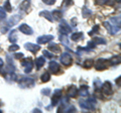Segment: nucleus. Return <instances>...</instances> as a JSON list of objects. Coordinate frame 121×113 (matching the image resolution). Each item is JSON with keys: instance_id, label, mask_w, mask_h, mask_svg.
Masks as SVG:
<instances>
[{"instance_id": "obj_32", "label": "nucleus", "mask_w": 121, "mask_h": 113, "mask_svg": "<svg viewBox=\"0 0 121 113\" xmlns=\"http://www.w3.org/2000/svg\"><path fill=\"white\" fill-rule=\"evenodd\" d=\"M94 86H95V90L96 91H98V90H101V86H102V84H101V81L99 80V79H96L95 81H94Z\"/></svg>"}, {"instance_id": "obj_30", "label": "nucleus", "mask_w": 121, "mask_h": 113, "mask_svg": "<svg viewBox=\"0 0 121 113\" xmlns=\"http://www.w3.org/2000/svg\"><path fill=\"white\" fill-rule=\"evenodd\" d=\"M93 60H86V61L84 62V68L85 69H91V68L93 67Z\"/></svg>"}, {"instance_id": "obj_11", "label": "nucleus", "mask_w": 121, "mask_h": 113, "mask_svg": "<svg viewBox=\"0 0 121 113\" xmlns=\"http://www.w3.org/2000/svg\"><path fill=\"white\" fill-rule=\"evenodd\" d=\"M24 48L27 51L33 52V54H35L36 52H39V48H40V47L39 46V44H35V43H26L24 44Z\"/></svg>"}, {"instance_id": "obj_13", "label": "nucleus", "mask_w": 121, "mask_h": 113, "mask_svg": "<svg viewBox=\"0 0 121 113\" xmlns=\"http://www.w3.org/2000/svg\"><path fill=\"white\" fill-rule=\"evenodd\" d=\"M48 69H50V71L52 73L56 74V73H58L60 71V65L56 61H51L50 65H48Z\"/></svg>"}, {"instance_id": "obj_34", "label": "nucleus", "mask_w": 121, "mask_h": 113, "mask_svg": "<svg viewBox=\"0 0 121 113\" xmlns=\"http://www.w3.org/2000/svg\"><path fill=\"white\" fill-rule=\"evenodd\" d=\"M98 30H99V25H94V27L92 28V30H91L89 32V35H95V33L98 32Z\"/></svg>"}, {"instance_id": "obj_14", "label": "nucleus", "mask_w": 121, "mask_h": 113, "mask_svg": "<svg viewBox=\"0 0 121 113\" xmlns=\"http://www.w3.org/2000/svg\"><path fill=\"white\" fill-rule=\"evenodd\" d=\"M77 93H78V89L75 85L70 86L69 89H68V97H72V98L76 97L77 96Z\"/></svg>"}, {"instance_id": "obj_28", "label": "nucleus", "mask_w": 121, "mask_h": 113, "mask_svg": "<svg viewBox=\"0 0 121 113\" xmlns=\"http://www.w3.org/2000/svg\"><path fill=\"white\" fill-rule=\"evenodd\" d=\"M83 37V33L82 32H76V33H73L71 36V39H73L74 41H78L80 40Z\"/></svg>"}, {"instance_id": "obj_29", "label": "nucleus", "mask_w": 121, "mask_h": 113, "mask_svg": "<svg viewBox=\"0 0 121 113\" xmlns=\"http://www.w3.org/2000/svg\"><path fill=\"white\" fill-rule=\"evenodd\" d=\"M41 81H43V82H48V81H50L51 80V74L50 73H48V72H44L43 75H41Z\"/></svg>"}, {"instance_id": "obj_31", "label": "nucleus", "mask_w": 121, "mask_h": 113, "mask_svg": "<svg viewBox=\"0 0 121 113\" xmlns=\"http://www.w3.org/2000/svg\"><path fill=\"white\" fill-rule=\"evenodd\" d=\"M3 7H4V10H6L7 12H11L12 11V7H11V5H10V1L9 0H6L5 1V3H4V5H3Z\"/></svg>"}, {"instance_id": "obj_37", "label": "nucleus", "mask_w": 121, "mask_h": 113, "mask_svg": "<svg viewBox=\"0 0 121 113\" xmlns=\"http://www.w3.org/2000/svg\"><path fill=\"white\" fill-rule=\"evenodd\" d=\"M43 56H45V58H48V59H52V56H54V55L51 54L48 51H43Z\"/></svg>"}, {"instance_id": "obj_10", "label": "nucleus", "mask_w": 121, "mask_h": 113, "mask_svg": "<svg viewBox=\"0 0 121 113\" xmlns=\"http://www.w3.org/2000/svg\"><path fill=\"white\" fill-rule=\"evenodd\" d=\"M52 39H54V35H41V36L37 37V43H39V44H44V43H50V41Z\"/></svg>"}, {"instance_id": "obj_9", "label": "nucleus", "mask_w": 121, "mask_h": 113, "mask_svg": "<svg viewBox=\"0 0 121 113\" xmlns=\"http://www.w3.org/2000/svg\"><path fill=\"white\" fill-rule=\"evenodd\" d=\"M79 104H80V107L82 109H85V110H93L94 109V105L93 103L89 100H80L79 101Z\"/></svg>"}, {"instance_id": "obj_43", "label": "nucleus", "mask_w": 121, "mask_h": 113, "mask_svg": "<svg viewBox=\"0 0 121 113\" xmlns=\"http://www.w3.org/2000/svg\"><path fill=\"white\" fill-rule=\"evenodd\" d=\"M109 1V4L110 5H113L114 4V2H115V0H107V2Z\"/></svg>"}, {"instance_id": "obj_3", "label": "nucleus", "mask_w": 121, "mask_h": 113, "mask_svg": "<svg viewBox=\"0 0 121 113\" xmlns=\"http://www.w3.org/2000/svg\"><path fill=\"white\" fill-rule=\"evenodd\" d=\"M21 66L23 67L24 72L26 74H28V73L31 72V70H32V68H33V63L31 61V59L25 58V59H23L21 61Z\"/></svg>"}, {"instance_id": "obj_16", "label": "nucleus", "mask_w": 121, "mask_h": 113, "mask_svg": "<svg viewBox=\"0 0 121 113\" xmlns=\"http://www.w3.org/2000/svg\"><path fill=\"white\" fill-rule=\"evenodd\" d=\"M79 94L82 96V97H87L89 95V91H88V86H81L80 87V90H79Z\"/></svg>"}, {"instance_id": "obj_22", "label": "nucleus", "mask_w": 121, "mask_h": 113, "mask_svg": "<svg viewBox=\"0 0 121 113\" xmlns=\"http://www.w3.org/2000/svg\"><path fill=\"white\" fill-rule=\"evenodd\" d=\"M60 41L64 44V46H66V47L70 46V41H69V39H68V37H67L66 35H60Z\"/></svg>"}, {"instance_id": "obj_42", "label": "nucleus", "mask_w": 121, "mask_h": 113, "mask_svg": "<svg viewBox=\"0 0 121 113\" xmlns=\"http://www.w3.org/2000/svg\"><path fill=\"white\" fill-rule=\"evenodd\" d=\"M95 47H96V46L94 44L93 41H89V43H88V46H87V48H89V50H92V48H94Z\"/></svg>"}, {"instance_id": "obj_17", "label": "nucleus", "mask_w": 121, "mask_h": 113, "mask_svg": "<svg viewBox=\"0 0 121 113\" xmlns=\"http://www.w3.org/2000/svg\"><path fill=\"white\" fill-rule=\"evenodd\" d=\"M20 16L19 15H17V14H15V15H12L10 17V19L8 20V24L9 25H14V24H16L18 23V21L20 20Z\"/></svg>"}, {"instance_id": "obj_2", "label": "nucleus", "mask_w": 121, "mask_h": 113, "mask_svg": "<svg viewBox=\"0 0 121 113\" xmlns=\"http://www.w3.org/2000/svg\"><path fill=\"white\" fill-rule=\"evenodd\" d=\"M93 64H94V67H95V69L97 71H103V70H106L109 67V60L99 59Z\"/></svg>"}, {"instance_id": "obj_21", "label": "nucleus", "mask_w": 121, "mask_h": 113, "mask_svg": "<svg viewBox=\"0 0 121 113\" xmlns=\"http://www.w3.org/2000/svg\"><path fill=\"white\" fill-rule=\"evenodd\" d=\"M39 15L47 18L48 21H52V15L51 12H48V11H41V12H39Z\"/></svg>"}, {"instance_id": "obj_19", "label": "nucleus", "mask_w": 121, "mask_h": 113, "mask_svg": "<svg viewBox=\"0 0 121 113\" xmlns=\"http://www.w3.org/2000/svg\"><path fill=\"white\" fill-rule=\"evenodd\" d=\"M44 63H45V59L43 58V56H39V58H37L35 60V66H36V69L37 70H39L41 67H43L44 65Z\"/></svg>"}, {"instance_id": "obj_15", "label": "nucleus", "mask_w": 121, "mask_h": 113, "mask_svg": "<svg viewBox=\"0 0 121 113\" xmlns=\"http://www.w3.org/2000/svg\"><path fill=\"white\" fill-rule=\"evenodd\" d=\"M120 61H121V58H120V55H117V56H113L112 58L109 60V64L111 65H119L120 64Z\"/></svg>"}, {"instance_id": "obj_46", "label": "nucleus", "mask_w": 121, "mask_h": 113, "mask_svg": "<svg viewBox=\"0 0 121 113\" xmlns=\"http://www.w3.org/2000/svg\"><path fill=\"white\" fill-rule=\"evenodd\" d=\"M116 83H118V86L120 87V77H118V79H116Z\"/></svg>"}, {"instance_id": "obj_40", "label": "nucleus", "mask_w": 121, "mask_h": 113, "mask_svg": "<svg viewBox=\"0 0 121 113\" xmlns=\"http://www.w3.org/2000/svg\"><path fill=\"white\" fill-rule=\"evenodd\" d=\"M23 54L22 52H17V54H15L14 56H15V59H17V60H20V59H23Z\"/></svg>"}, {"instance_id": "obj_36", "label": "nucleus", "mask_w": 121, "mask_h": 113, "mask_svg": "<svg viewBox=\"0 0 121 113\" xmlns=\"http://www.w3.org/2000/svg\"><path fill=\"white\" fill-rule=\"evenodd\" d=\"M18 50H19V47L17 44H12V46L9 47V52H16Z\"/></svg>"}, {"instance_id": "obj_26", "label": "nucleus", "mask_w": 121, "mask_h": 113, "mask_svg": "<svg viewBox=\"0 0 121 113\" xmlns=\"http://www.w3.org/2000/svg\"><path fill=\"white\" fill-rule=\"evenodd\" d=\"M82 13H83V17L88 18L89 16H91V14H92V10H90L88 7H84L82 10Z\"/></svg>"}, {"instance_id": "obj_8", "label": "nucleus", "mask_w": 121, "mask_h": 113, "mask_svg": "<svg viewBox=\"0 0 121 113\" xmlns=\"http://www.w3.org/2000/svg\"><path fill=\"white\" fill-rule=\"evenodd\" d=\"M72 56L70 54H68V52H64V54L60 56V63L63 64V65L65 66H70L72 64Z\"/></svg>"}, {"instance_id": "obj_35", "label": "nucleus", "mask_w": 121, "mask_h": 113, "mask_svg": "<svg viewBox=\"0 0 121 113\" xmlns=\"http://www.w3.org/2000/svg\"><path fill=\"white\" fill-rule=\"evenodd\" d=\"M51 92H52V90L50 88H44L41 90V94H43L44 96H48L51 94Z\"/></svg>"}, {"instance_id": "obj_23", "label": "nucleus", "mask_w": 121, "mask_h": 113, "mask_svg": "<svg viewBox=\"0 0 121 113\" xmlns=\"http://www.w3.org/2000/svg\"><path fill=\"white\" fill-rule=\"evenodd\" d=\"M92 41L95 46H97V44H106V40L104 39H102V37H94Z\"/></svg>"}, {"instance_id": "obj_5", "label": "nucleus", "mask_w": 121, "mask_h": 113, "mask_svg": "<svg viewBox=\"0 0 121 113\" xmlns=\"http://www.w3.org/2000/svg\"><path fill=\"white\" fill-rule=\"evenodd\" d=\"M101 90H102V93L106 96H109L113 93V90H112V85L110 82L106 81L105 83H103V85L101 86Z\"/></svg>"}, {"instance_id": "obj_45", "label": "nucleus", "mask_w": 121, "mask_h": 113, "mask_svg": "<svg viewBox=\"0 0 121 113\" xmlns=\"http://www.w3.org/2000/svg\"><path fill=\"white\" fill-rule=\"evenodd\" d=\"M76 21H77V18H73V19H72V22H73V25H76Z\"/></svg>"}, {"instance_id": "obj_18", "label": "nucleus", "mask_w": 121, "mask_h": 113, "mask_svg": "<svg viewBox=\"0 0 121 113\" xmlns=\"http://www.w3.org/2000/svg\"><path fill=\"white\" fill-rule=\"evenodd\" d=\"M48 50L52 51V52H56V54H59V52H60V48L56 43H52L50 46H48Z\"/></svg>"}, {"instance_id": "obj_12", "label": "nucleus", "mask_w": 121, "mask_h": 113, "mask_svg": "<svg viewBox=\"0 0 121 113\" xmlns=\"http://www.w3.org/2000/svg\"><path fill=\"white\" fill-rule=\"evenodd\" d=\"M19 30L22 32V33H24V35H32L33 31H32V29L30 26H28L27 24H25V23H22L19 25Z\"/></svg>"}, {"instance_id": "obj_33", "label": "nucleus", "mask_w": 121, "mask_h": 113, "mask_svg": "<svg viewBox=\"0 0 121 113\" xmlns=\"http://www.w3.org/2000/svg\"><path fill=\"white\" fill-rule=\"evenodd\" d=\"M6 17V12L3 9V7H0V21H2Z\"/></svg>"}, {"instance_id": "obj_4", "label": "nucleus", "mask_w": 121, "mask_h": 113, "mask_svg": "<svg viewBox=\"0 0 121 113\" xmlns=\"http://www.w3.org/2000/svg\"><path fill=\"white\" fill-rule=\"evenodd\" d=\"M71 31H72V28H71V26L68 24V22L66 20H62V19H60V32L62 33V35H68Z\"/></svg>"}, {"instance_id": "obj_25", "label": "nucleus", "mask_w": 121, "mask_h": 113, "mask_svg": "<svg viewBox=\"0 0 121 113\" xmlns=\"http://www.w3.org/2000/svg\"><path fill=\"white\" fill-rule=\"evenodd\" d=\"M16 30L15 29H12L9 35V40L11 41V43H15V41L17 40V35H16Z\"/></svg>"}, {"instance_id": "obj_24", "label": "nucleus", "mask_w": 121, "mask_h": 113, "mask_svg": "<svg viewBox=\"0 0 121 113\" xmlns=\"http://www.w3.org/2000/svg\"><path fill=\"white\" fill-rule=\"evenodd\" d=\"M52 18H55L56 20H60L62 19V11L55 10V11H52Z\"/></svg>"}, {"instance_id": "obj_20", "label": "nucleus", "mask_w": 121, "mask_h": 113, "mask_svg": "<svg viewBox=\"0 0 121 113\" xmlns=\"http://www.w3.org/2000/svg\"><path fill=\"white\" fill-rule=\"evenodd\" d=\"M29 6H30V0H23V1L21 2L19 8L21 10H23V11H27Z\"/></svg>"}, {"instance_id": "obj_27", "label": "nucleus", "mask_w": 121, "mask_h": 113, "mask_svg": "<svg viewBox=\"0 0 121 113\" xmlns=\"http://www.w3.org/2000/svg\"><path fill=\"white\" fill-rule=\"evenodd\" d=\"M103 25L105 26V28L107 29V30L111 33V35H115V33H114V30H113L112 25L110 24V22H109V21H104V22H103Z\"/></svg>"}, {"instance_id": "obj_47", "label": "nucleus", "mask_w": 121, "mask_h": 113, "mask_svg": "<svg viewBox=\"0 0 121 113\" xmlns=\"http://www.w3.org/2000/svg\"><path fill=\"white\" fill-rule=\"evenodd\" d=\"M33 112H37V113H41V111L39 110V109H35V110H33Z\"/></svg>"}, {"instance_id": "obj_41", "label": "nucleus", "mask_w": 121, "mask_h": 113, "mask_svg": "<svg viewBox=\"0 0 121 113\" xmlns=\"http://www.w3.org/2000/svg\"><path fill=\"white\" fill-rule=\"evenodd\" d=\"M107 3V0H96V4L98 5H104Z\"/></svg>"}, {"instance_id": "obj_6", "label": "nucleus", "mask_w": 121, "mask_h": 113, "mask_svg": "<svg viewBox=\"0 0 121 113\" xmlns=\"http://www.w3.org/2000/svg\"><path fill=\"white\" fill-rule=\"evenodd\" d=\"M60 99H62V90H60V89L55 90L54 96L52 97V107L56 106V105L60 101Z\"/></svg>"}, {"instance_id": "obj_44", "label": "nucleus", "mask_w": 121, "mask_h": 113, "mask_svg": "<svg viewBox=\"0 0 121 113\" xmlns=\"http://www.w3.org/2000/svg\"><path fill=\"white\" fill-rule=\"evenodd\" d=\"M3 64H4V63H3V60L0 59V70H1V68L3 67Z\"/></svg>"}, {"instance_id": "obj_1", "label": "nucleus", "mask_w": 121, "mask_h": 113, "mask_svg": "<svg viewBox=\"0 0 121 113\" xmlns=\"http://www.w3.org/2000/svg\"><path fill=\"white\" fill-rule=\"evenodd\" d=\"M35 80L28 77H21L18 80V86L20 88H31L35 86Z\"/></svg>"}, {"instance_id": "obj_7", "label": "nucleus", "mask_w": 121, "mask_h": 113, "mask_svg": "<svg viewBox=\"0 0 121 113\" xmlns=\"http://www.w3.org/2000/svg\"><path fill=\"white\" fill-rule=\"evenodd\" d=\"M110 22H113V23H110L113 27V30H114V33H117L120 30V16L118 17H112L110 19Z\"/></svg>"}, {"instance_id": "obj_38", "label": "nucleus", "mask_w": 121, "mask_h": 113, "mask_svg": "<svg viewBox=\"0 0 121 113\" xmlns=\"http://www.w3.org/2000/svg\"><path fill=\"white\" fill-rule=\"evenodd\" d=\"M72 2H73V0H64V3H63V7H69V5L72 4Z\"/></svg>"}, {"instance_id": "obj_39", "label": "nucleus", "mask_w": 121, "mask_h": 113, "mask_svg": "<svg viewBox=\"0 0 121 113\" xmlns=\"http://www.w3.org/2000/svg\"><path fill=\"white\" fill-rule=\"evenodd\" d=\"M56 0H43V2L45 3V4H48V5H52V4H55Z\"/></svg>"}]
</instances>
